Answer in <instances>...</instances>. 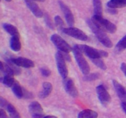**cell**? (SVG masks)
I'll return each instance as SVG.
<instances>
[{"mask_svg": "<svg viewBox=\"0 0 126 118\" xmlns=\"http://www.w3.org/2000/svg\"><path fill=\"white\" fill-rule=\"evenodd\" d=\"M86 22H87V24L88 25L89 27L91 28L92 32L94 33L95 37H97V40L104 47L108 48H111L113 47V45L111 40L108 37V36L106 34L104 30H103L102 28L97 26L92 19H87Z\"/></svg>", "mask_w": 126, "mask_h": 118, "instance_id": "cell-1", "label": "cell"}, {"mask_svg": "<svg viewBox=\"0 0 126 118\" xmlns=\"http://www.w3.org/2000/svg\"><path fill=\"white\" fill-rule=\"evenodd\" d=\"M77 46L80 51L91 59L107 58L108 56V52L104 50H98L86 45H77Z\"/></svg>", "mask_w": 126, "mask_h": 118, "instance_id": "cell-2", "label": "cell"}, {"mask_svg": "<svg viewBox=\"0 0 126 118\" xmlns=\"http://www.w3.org/2000/svg\"><path fill=\"white\" fill-rule=\"evenodd\" d=\"M72 51L74 54V56H75V60L77 63L78 66H79L82 74L85 75L90 74L91 69H90L89 63H87L86 59H85L84 56L82 55V53L79 49L77 45H75L73 47Z\"/></svg>", "mask_w": 126, "mask_h": 118, "instance_id": "cell-3", "label": "cell"}, {"mask_svg": "<svg viewBox=\"0 0 126 118\" xmlns=\"http://www.w3.org/2000/svg\"><path fill=\"white\" fill-rule=\"evenodd\" d=\"M92 20L97 26L102 28L105 32H109L110 33H114L116 32L117 27L113 23L108 20L103 18L102 16L94 15Z\"/></svg>", "mask_w": 126, "mask_h": 118, "instance_id": "cell-4", "label": "cell"}, {"mask_svg": "<svg viewBox=\"0 0 126 118\" xmlns=\"http://www.w3.org/2000/svg\"><path fill=\"white\" fill-rule=\"evenodd\" d=\"M50 40L53 44L57 48V49H59L60 51L66 53H69L70 52L72 51L73 48H71L68 43L64 40L59 35L56 33L53 34L50 37Z\"/></svg>", "mask_w": 126, "mask_h": 118, "instance_id": "cell-5", "label": "cell"}, {"mask_svg": "<svg viewBox=\"0 0 126 118\" xmlns=\"http://www.w3.org/2000/svg\"><path fill=\"white\" fill-rule=\"evenodd\" d=\"M55 61H56L57 67L58 72L63 79L67 78L68 75V71L66 66L65 59L63 56L62 53L60 51H57L55 54Z\"/></svg>", "mask_w": 126, "mask_h": 118, "instance_id": "cell-6", "label": "cell"}, {"mask_svg": "<svg viewBox=\"0 0 126 118\" xmlns=\"http://www.w3.org/2000/svg\"><path fill=\"white\" fill-rule=\"evenodd\" d=\"M62 32L66 35L80 41H87L88 40V36L83 31L76 27H70L68 28H64L62 30Z\"/></svg>", "mask_w": 126, "mask_h": 118, "instance_id": "cell-7", "label": "cell"}, {"mask_svg": "<svg viewBox=\"0 0 126 118\" xmlns=\"http://www.w3.org/2000/svg\"><path fill=\"white\" fill-rule=\"evenodd\" d=\"M97 96L98 100L103 106H107L110 103L111 97L103 85H99L96 88Z\"/></svg>", "mask_w": 126, "mask_h": 118, "instance_id": "cell-8", "label": "cell"}, {"mask_svg": "<svg viewBox=\"0 0 126 118\" xmlns=\"http://www.w3.org/2000/svg\"><path fill=\"white\" fill-rule=\"evenodd\" d=\"M58 3H59L62 11L63 13L67 24L70 27H73L74 24H75V18H74L73 14L70 9L69 8L67 5L65 4L61 0H59Z\"/></svg>", "mask_w": 126, "mask_h": 118, "instance_id": "cell-9", "label": "cell"}, {"mask_svg": "<svg viewBox=\"0 0 126 118\" xmlns=\"http://www.w3.org/2000/svg\"><path fill=\"white\" fill-rule=\"evenodd\" d=\"M28 110L33 118H44L45 117L43 108L38 101L31 103L28 106Z\"/></svg>", "mask_w": 126, "mask_h": 118, "instance_id": "cell-10", "label": "cell"}, {"mask_svg": "<svg viewBox=\"0 0 126 118\" xmlns=\"http://www.w3.org/2000/svg\"><path fill=\"white\" fill-rule=\"evenodd\" d=\"M64 89L70 96L73 98H76L78 96V91L75 86L73 80L71 78H66L63 79Z\"/></svg>", "mask_w": 126, "mask_h": 118, "instance_id": "cell-11", "label": "cell"}, {"mask_svg": "<svg viewBox=\"0 0 126 118\" xmlns=\"http://www.w3.org/2000/svg\"><path fill=\"white\" fill-rule=\"evenodd\" d=\"M12 62L18 67L24 68H32L34 66V63L30 59L23 57L11 58Z\"/></svg>", "mask_w": 126, "mask_h": 118, "instance_id": "cell-12", "label": "cell"}, {"mask_svg": "<svg viewBox=\"0 0 126 118\" xmlns=\"http://www.w3.org/2000/svg\"><path fill=\"white\" fill-rule=\"evenodd\" d=\"M25 2L28 8L32 11L34 16L38 18H41L44 16L43 12L39 7V6L36 3L35 1H32V0H25Z\"/></svg>", "mask_w": 126, "mask_h": 118, "instance_id": "cell-13", "label": "cell"}, {"mask_svg": "<svg viewBox=\"0 0 126 118\" xmlns=\"http://www.w3.org/2000/svg\"><path fill=\"white\" fill-rule=\"evenodd\" d=\"M113 85L119 100L123 103H126V90L117 80H113Z\"/></svg>", "mask_w": 126, "mask_h": 118, "instance_id": "cell-14", "label": "cell"}, {"mask_svg": "<svg viewBox=\"0 0 126 118\" xmlns=\"http://www.w3.org/2000/svg\"><path fill=\"white\" fill-rule=\"evenodd\" d=\"M52 85L50 82H46L43 84L42 90L39 94V97L41 99H44L47 97L52 91Z\"/></svg>", "mask_w": 126, "mask_h": 118, "instance_id": "cell-15", "label": "cell"}, {"mask_svg": "<svg viewBox=\"0 0 126 118\" xmlns=\"http://www.w3.org/2000/svg\"><path fill=\"white\" fill-rule=\"evenodd\" d=\"M2 27L4 30L12 37H20V33L18 29L13 25L11 24L4 23L2 24Z\"/></svg>", "mask_w": 126, "mask_h": 118, "instance_id": "cell-16", "label": "cell"}, {"mask_svg": "<svg viewBox=\"0 0 126 118\" xmlns=\"http://www.w3.org/2000/svg\"><path fill=\"white\" fill-rule=\"evenodd\" d=\"M107 5L109 8H123L126 7V0H110Z\"/></svg>", "mask_w": 126, "mask_h": 118, "instance_id": "cell-17", "label": "cell"}, {"mask_svg": "<svg viewBox=\"0 0 126 118\" xmlns=\"http://www.w3.org/2000/svg\"><path fill=\"white\" fill-rule=\"evenodd\" d=\"M98 113L92 110H84L78 114V118H97Z\"/></svg>", "mask_w": 126, "mask_h": 118, "instance_id": "cell-18", "label": "cell"}, {"mask_svg": "<svg viewBox=\"0 0 126 118\" xmlns=\"http://www.w3.org/2000/svg\"><path fill=\"white\" fill-rule=\"evenodd\" d=\"M10 47L14 51H19L21 49L20 37H12L10 40Z\"/></svg>", "mask_w": 126, "mask_h": 118, "instance_id": "cell-19", "label": "cell"}, {"mask_svg": "<svg viewBox=\"0 0 126 118\" xmlns=\"http://www.w3.org/2000/svg\"><path fill=\"white\" fill-rule=\"evenodd\" d=\"M11 88H12V90L14 94L16 97L18 98V99L23 98V89L20 86V85L18 82H15L14 84V85H12Z\"/></svg>", "mask_w": 126, "mask_h": 118, "instance_id": "cell-20", "label": "cell"}, {"mask_svg": "<svg viewBox=\"0 0 126 118\" xmlns=\"http://www.w3.org/2000/svg\"><path fill=\"white\" fill-rule=\"evenodd\" d=\"M94 6V12L96 16H102L103 7L101 0H92Z\"/></svg>", "mask_w": 126, "mask_h": 118, "instance_id": "cell-21", "label": "cell"}, {"mask_svg": "<svg viewBox=\"0 0 126 118\" xmlns=\"http://www.w3.org/2000/svg\"><path fill=\"white\" fill-rule=\"evenodd\" d=\"M126 49V35L118 42L115 46L114 51L116 53L119 54Z\"/></svg>", "mask_w": 126, "mask_h": 118, "instance_id": "cell-22", "label": "cell"}, {"mask_svg": "<svg viewBox=\"0 0 126 118\" xmlns=\"http://www.w3.org/2000/svg\"><path fill=\"white\" fill-rule=\"evenodd\" d=\"M5 60H6V63L9 65V66L12 69V70L13 71L15 75H19L21 74V69H20V67L17 66L16 64H15L14 63L12 62V59H11V57H6L5 58Z\"/></svg>", "mask_w": 126, "mask_h": 118, "instance_id": "cell-23", "label": "cell"}, {"mask_svg": "<svg viewBox=\"0 0 126 118\" xmlns=\"http://www.w3.org/2000/svg\"><path fill=\"white\" fill-rule=\"evenodd\" d=\"M0 65H1L0 70L4 74V75H11V76H14L15 75L13 71L9 66V65L7 63H5L1 61L0 62Z\"/></svg>", "mask_w": 126, "mask_h": 118, "instance_id": "cell-24", "label": "cell"}, {"mask_svg": "<svg viewBox=\"0 0 126 118\" xmlns=\"http://www.w3.org/2000/svg\"><path fill=\"white\" fill-rule=\"evenodd\" d=\"M6 110H7L9 114L10 118H21V116H20L18 111H17V110H16V108H15L12 104L10 103H9V105H7Z\"/></svg>", "mask_w": 126, "mask_h": 118, "instance_id": "cell-25", "label": "cell"}, {"mask_svg": "<svg viewBox=\"0 0 126 118\" xmlns=\"http://www.w3.org/2000/svg\"><path fill=\"white\" fill-rule=\"evenodd\" d=\"M1 82L7 87H12L16 80L14 79V76L11 75H4L1 78Z\"/></svg>", "mask_w": 126, "mask_h": 118, "instance_id": "cell-26", "label": "cell"}, {"mask_svg": "<svg viewBox=\"0 0 126 118\" xmlns=\"http://www.w3.org/2000/svg\"><path fill=\"white\" fill-rule=\"evenodd\" d=\"M92 61V63L97 66L98 68H99L100 69H102V70L105 71L106 69H107V67L106 66L105 63V62L103 61V60L102 59V58H98V59H91Z\"/></svg>", "mask_w": 126, "mask_h": 118, "instance_id": "cell-27", "label": "cell"}, {"mask_svg": "<svg viewBox=\"0 0 126 118\" xmlns=\"http://www.w3.org/2000/svg\"><path fill=\"white\" fill-rule=\"evenodd\" d=\"M54 22L56 27H57L59 30H62L64 28V22L63 21L61 17L59 16H56L54 17Z\"/></svg>", "mask_w": 126, "mask_h": 118, "instance_id": "cell-28", "label": "cell"}, {"mask_svg": "<svg viewBox=\"0 0 126 118\" xmlns=\"http://www.w3.org/2000/svg\"><path fill=\"white\" fill-rule=\"evenodd\" d=\"M100 77V75L98 73H91V74L85 75L84 80L86 81H93V80L99 79Z\"/></svg>", "mask_w": 126, "mask_h": 118, "instance_id": "cell-29", "label": "cell"}, {"mask_svg": "<svg viewBox=\"0 0 126 118\" xmlns=\"http://www.w3.org/2000/svg\"><path fill=\"white\" fill-rule=\"evenodd\" d=\"M44 22H45L46 24L47 25V26L49 28H50V29L52 30L54 29V27L52 21H51L50 17H49V16H48V14H47L44 15Z\"/></svg>", "mask_w": 126, "mask_h": 118, "instance_id": "cell-30", "label": "cell"}, {"mask_svg": "<svg viewBox=\"0 0 126 118\" xmlns=\"http://www.w3.org/2000/svg\"><path fill=\"white\" fill-rule=\"evenodd\" d=\"M41 73V75L45 77H47L50 76V74H51V71H50L49 69H48L47 68H42L40 69Z\"/></svg>", "mask_w": 126, "mask_h": 118, "instance_id": "cell-31", "label": "cell"}, {"mask_svg": "<svg viewBox=\"0 0 126 118\" xmlns=\"http://www.w3.org/2000/svg\"><path fill=\"white\" fill-rule=\"evenodd\" d=\"M9 103L2 97H0V106H1V108H7V105H9Z\"/></svg>", "mask_w": 126, "mask_h": 118, "instance_id": "cell-32", "label": "cell"}, {"mask_svg": "<svg viewBox=\"0 0 126 118\" xmlns=\"http://www.w3.org/2000/svg\"><path fill=\"white\" fill-rule=\"evenodd\" d=\"M0 118H9L2 108L0 109Z\"/></svg>", "mask_w": 126, "mask_h": 118, "instance_id": "cell-33", "label": "cell"}, {"mask_svg": "<svg viewBox=\"0 0 126 118\" xmlns=\"http://www.w3.org/2000/svg\"><path fill=\"white\" fill-rule=\"evenodd\" d=\"M63 54V56L64 58H65V61H71V57L69 55V53H63V52H62Z\"/></svg>", "mask_w": 126, "mask_h": 118, "instance_id": "cell-34", "label": "cell"}, {"mask_svg": "<svg viewBox=\"0 0 126 118\" xmlns=\"http://www.w3.org/2000/svg\"><path fill=\"white\" fill-rule=\"evenodd\" d=\"M107 11H108V12H109L110 14H112V15H115L118 13V11H117L116 9L109 8V9H108V10H107Z\"/></svg>", "mask_w": 126, "mask_h": 118, "instance_id": "cell-35", "label": "cell"}, {"mask_svg": "<svg viewBox=\"0 0 126 118\" xmlns=\"http://www.w3.org/2000/svg\"><path fill=\"white\" fill-rule=\"evenodd\" d=\"M121 69L122 72L124 74V75L126 76V64L125 63H123L121 65Z\"/></svg>", "mask_w": 126, "mask_h": 118, "instance_id": "cell-36", "label": "cell"}, {"mask_svg": "<svg viewBox=\"0 0 126 118\" xmlns=\"http://www.w3.org/2000/svg\"><path fill=\"white\" fill-rule=\"evenodd\" d=\"M121 107H122V109L123 110V111H124V113H125L126 115V103H122Z\"/></svg>", "mask_w": 126, "mask_h": 118, "instance_id": "cell-37", "label": "cell"}, {"mask_svg": "<svg viewBox=\"0 0 126 118\" xmlns=\"http://www.w3.org/2000/svg\"><path fill=\"white\" fill-rule=\"evenodd\" d=\"M44 118H57L56 116H46Z\"/></svg>", "mask_w": 126, "mask_h": 118, "instance_id": "cell-38", "label": "cell"}, {"mask_svg": "<svg viewBox=\"0 0 126 118\" xmlns=\"http://www.w3.org/2000/svg\"><path fill=\"white\" fill-rule=\"evenodd\" d=\"M32 1H38V2H44V1H45V0H32Z\"/></svg>", "mask_w": 126, "mask_h": 118, "instance_id": "cell-39", "label": "cell"}, {"mask_svg": "<svg viewBox=\"0 0 126 118\" xmlns=\"http://www.w3.org/2000/svg\"><path fill=\"white\" fill-rule=\"evenodd\" d=\"M5 1H7V2H11V1H12V0H5Z\"/></svg>", "mask_w": 126, "mask_h": 118, "instance_id": "cell-40", "label": "cell"}]
</instances>
